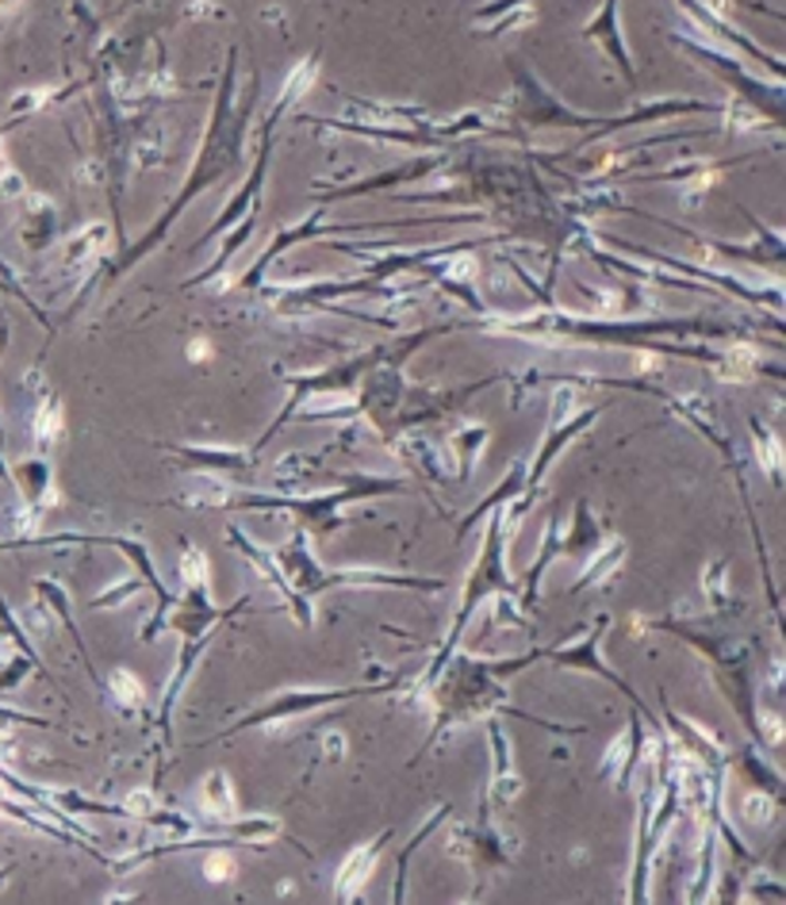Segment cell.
I'll return each mask as SVG.
<instances>
[{"label":"cell","instance_id":"obj_1","mask_svg":"<svg viewBox=\"0 0 786 905\" xmlns=\"http://www.w3.org/2000/svg\"><path fill=\"white\" fill-rule=\"evenodd\" d=\"M349 694H365V691H312V694H280L277 702H273L269 710H257L254 718H246L238 729L254 725V722H269V718H284L292 714V710H312V706H323V702H341L349 699Z\"/></svg>","mask_w":786,"mask_h":905},{"label":"cell","instance_id":"obj_2","mask_svg":"<svg viewBox=\"0 0 786 905\" xmlns=\"http://www.w3.org/2000/svg\"><path fill=\"white\" fill-rule=\"evenodd\" d=\"M380 844H384V836L372 844V848H365L361 856H354V860L346 863V871H341V883H338V898H349V894H354V886H361V878L369 875V867H365V863L376 860V852H380Z\"/></svg>","mask_w":786,"mask_h":905}]
</instances>
